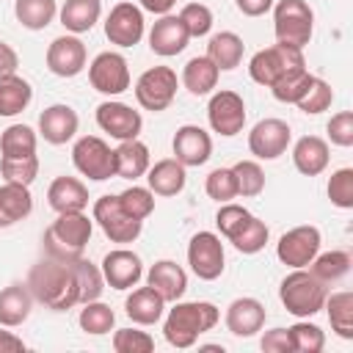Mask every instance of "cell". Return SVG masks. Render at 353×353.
I'll return each instance as SVG.
<instances>
[{
  "label": "cell",
  "mask_w": 353,
  "mask_h": 353,
  "mask_svg": "<svg viewBox=\"0 0 353 353\" xmlns=\"http://www.w3.org/2000/svg\"><path fill=\"white\" fill-rule=\"evenodd\" d=\"M185 179H188L185 176V165L176 157L157 160L146 171V182H149V190L154 196H176V193H182Z\"/></svg>",
  "instance_id": "cell-26"
},
{
  "label": "cell",
  "mask_w": 353,
  "mask_h": 353,
  "mask_svg": "<svg viewBox=\"0 0 353 353\" xmlns=\"http://www.w3.org/2000/svg\"><path fill=\"white\" fill-rule=\"evenodd\" d=\"M163 309H165V301L146 284V287H138L132 290V295L124 301V312L132 323L138 325H152L163 317Z\"/></svg>",
  "instance_id": "cell-30"
},
{
  "label": "cell",
  "mask_w": 353,
  "mask_h": 353,
  "mask_svg": "<svg viewBox=\"0 0 353 353\" xmlns=\"http://www.w3.org/2000/svg\"><path fill=\"white\" fill-rule=\"evenodd\" d=\"M28 287L36 301H41L47 309H55V312H66L74 303H80V290H77L72 262H61L52 256L41 259L39 265L30 268Z\"/></svg>",
  "instance_id": "cell-1"
},
{
  "label": "cell",
  "mask_w": 353,
  "mask_h": 353,
  "mask_svg": "<svg viewBox=\"0 0 353 353\" xmlns=\"http://www.w3.org/2000/svg\"><path fill=\"white\" fill-rule=\"evenodd\" d=\"M30 99H33V88L25 77H19L17 72L0 77V116L22 113L30 105Z\"/></svg>",
  "instance_id": "cell-33"
},
{
  "label": "cell",
  "mask_w": 353,
  "mask_h": 353,
  "mask_svg": "<svg viewBox=\"0 0 353 353\" xmlns=\"http://www.w3.org/2000/svg\"><path fill=\"white\" fill-rule=\"evenodd\" d=\"M320 229L317 226H295L281 234L276 243V256L290 268H309V262L320 254Z\"/></svg>",
  "instance_id": "cell-10"
},
{
  "label": "cell",
  "mask_w": 353,
  "mask_h": 353,
  "mask_svg": "<svg viewBox=\"0 0 353 353\" xmlns=\"http://www.w3.org/2000/svg\"><path fill=\"white\" fill-rule=\"evenodd\" d=\"M116 199H119L121 210H124L127 215L138 218V221L149 218V215H152V210H154V193H152L149 188H138V185H132V188L121 190Z\"/></svg>",
  "instance_id": "cell-44"
},
{
  "label": "cell",
  "mask_w": 353,
  "mask_h": 353,
  "mask_svg": "<svg viewBox=\"0 0 353 353\" xmlns=\"http://www.w3.org/2000/svg\"><path fill=\"white\" fill-rule=\"evenodd\" d=\"M105 36L116 47H135L143 36V11L132 3H116L105 19Z\"/></svg>",
  "instance_id": "cell-14"
},
{
  "label": "cell",
  "mask_w": 353,
  "mask_h": 353,
  "mask_svg": "<svg viewBox=\"0 0 353 353\" xmlns=\"http://www.w3.org/2000/svg\"><path fill=\"white\" fill-rule=\"evenodd\" d=\"M77 124H80V119H77L74 108H69V105H50L39 116V132H41V138L47 143H55V146L72 141L74 132H77Z\"/></svg>",
  "instance_id": "cell-21"
},
{
  "label": "cell",
  "mask_w": 353,
  "mask_h": 353,
  "mask_svg": "<svg viewBox=\"0 0 353 353\" xmlns=\"http://www.w3.org/2000/svg\"><path fill=\"white\" fill-rule=\"evenodd\" d=\"M47 201L55 212H80L88 207V190L74 176H55L47 190Z\"/></svg>",
  "instance_id": "cell-24"
},
{
  "label": "cell",
  "mask_w": 353,
  "mask_h": 353,
  "mask_svg": "<svg viewBox=\"0 0 353 353\" xmlns=\"http://www.w3.org/2000/svg\"><path fill=\"white\" fill-rule=\"evenodd\" d=\"M0 152H3V157H28V154H36V132L28 124H11L0 135Z\"/></svg>",
  "instance_id": "cell-39"
},
{
  "label": "cell",
  "mask_w": 353,
  "mask_h": 353,
  "mask_svg": "<svg viewBox=\"0 0 353 353\" xmlns=\"http://www.w3.org/2000/svg\"><path fill=\"white\" fill-rule=\"evenodd\" d=\"M176 6V0H141V8H146V11H152V14H168L171 8Z\"/></svg>",
  "instance_id": "cell-58"
},
{
  "label": "cell",
  "mask_w": 353,
  "mask_h": 353,
  "mask_svg": "<svg viewBox=\"0 0 353 353\" xmlns=\"http://www.w3.org/2000/svg\"><path fill=\"white\" fill-rule=\"evenodd\" d=\"M290 138H292V132H290L287 121H281V119H262L248 132V149L259 160H276V157H281L287 152Z\"/></svg>",
  "instance_id": "cell-15"
},
{
  "label": "cell",
  "mask_w": 353,
  "mask_h": 353,
  "mask_svg": "<svg viewBox=\"0 0 353 353\" xmlns=\"http://www.w3.org/2000/svg\"><path fill=\"white\" fill-rule=\"evenodd\" d=\"M113 350L116 353H149L154 350V339L138 328H119L113 334Z\"/></svg>",
  "instance_id": "cell-50"
},
{
  "label": "cell",
  "mask_w": 353,
  "mask_h": 353,
  "mask_svg": "<svg viewBox=\"0 0 353 353\" xmlns=\"http://www.w3.org/2000/svg\"><path fill=\"white\" fill-rule=\"evenodd\" d=\"M33 309V292L28 284H8L0 290V325L17 328L28 320Z\"/></svg>",
  "instance_id": "cell-27"
},
{
  "label": "cell",
  "mask_w": 353,
  "mask_h": 353,
  "mask_svg": "<svg viewBox=\"0 0 353 353\" xmlns=\"http://www.w3.org/2000/svg\"><path fill=\"white\" fill-rule=\"evenodd\" d=\"M331 102H334V91H331V85L325 83V80H320V77H314L312 80V85L306 88V94L295 102L303 113H309V116H317V113H323V110H328L331 108Z\"/></svg>",
  "instance_id": "cell-47"
},
{
  "label": "cell",
  "mask_w": 353,
  "mask_h": 353,
  "mask_svg": "<svg viewBox=\"0 0 353 353\" xmlns=\"http://www.w3.org/2000/svg\"><path fill=\"white\" fill-rule=\"evenodd\" d=\"M88 80L99 94L116 97L130 88V66L121 52H99L88 66Z\"/></svg>",
  "instance_id": "cell-11"
},
{
  "label": "cell",
  "mask_w": 353,
  "mask_h": 353,
  "mask_svg": "<svg viewBox=\"0 0 353 353\" xmlns=\"http://www.w3.org/2000/svg\"><path fill=\"white\" fill-rule=\"evenodd\" d=\"M328 199L339 210L353 207V168H339L328 179Z\"/></svg>",
  "instance_id": "cell-49"
},
{
  "label": "cell",
  "mask_w": 353,
  "mask_h": 353,
  "mask_svg": "<svg viewBox=\"0 0 353 353\" xmlns=\"http://www.w3.org/2000/svg\"><path fill=\"white\" fill-rule=\"evenodd\" d=\"M99 14H102L99 0H66L61 8V25L72 33H85L97 25Z\"/></svg>",
  "instance_id": "cell-34"
},
{
  "label": "cell",
  "mask_w": 353,
  "mask_h": 353,
  "mask_svg": "<svg viewBox=\"0 0 353 353\" xmlns=\"http://www.w3.org/2000/svg\"><path fill=\"white\" fill-rule=\"evenodd\" d=\"M221 312L207 303V301H185V303H176L165 323H163V334H165V342L174 345V347H190L196 345V339L215 328Z\"/></svg>",
  "instance_id": "cell-3"
},
{
  "label": "cell",
  "mask_w": 353,
  "mask_h": 353,
  "mask_svg": "<svg viewBox=\"0 0 353 353\" xmlns=\"http://www.w3.org/2000/svg\"><path fill=\"white\" fill-rule=\"evenodd\" d=\"M248 218H251V212H248L245 207L232 204V201H223V204H221V210H218V215H215V223H218L221 234L232 240V237L245 226V221H248Z\"/></svg>",
  "instance_id": "cell-52"
},
{
  "label": "cell",
  "mask_w": 353,
  "mask_h": 353,
  "mask_svg": "<svg viewBox=\"0 0 353 353\" xmlns=\"http://www.w3.org/2000/svg\"><path fill=\"white\" fill-rule=\"evenodd\" d=\"M97 124L110 138L130 141V138H138V132L143 127V119H141L138 110H132L124 102H102L97 108Z\"/></svg>",
  "instance_id": "cell-16"
},
{
  "label": "cell",
  "mask_w": 353,
  "mask_h": 353,
  "mask_svg": "<svg viewBox=\"0 0 353 353\" xmlns=\"http://www.w3.org/2000/svg\"><path fill=\"white\" fill-rule=\"evenodd\" d=\"M0 174L6 176V182H17V185H30L39 174V157L28 154V157H0Z\"/></svg>",
  "instance_id": "cell-43"
},
{
  "label": "cell",
  "mask_w": 353,
  "mask_h": 353,
  "mask_svg": "<svg viewBox=\"0 0 353 353\" xmlns=\"http://www.w3.org/2000/svg\"><path fill=\"white\" fill-rule=\"evenodd\" d=\"M262 350L265 353H292V342H290V331L287 328H270L262 336Z\"/></svg>",
  "instance_id": "cell-54"
},
{
  "label": "cell",
  "mask_w": 353,
  "mask_h": 353,
  "mask_svg": "<svg viewBox=\"0 0 353 353\" xmlns=\"http://www.w3.org/2000/svg\"><path fill=\"white\" fill-rule=\"evenodd\" d=\"M218 74H221V69H218L207 55H196V58H190V61L185 63V69H182V83H185V88H188L190 94L201 97V94H210V91L218 85Z\"/></svg>",
  "instance_id": "cell-32"
},
{
  "label": "cell",
  "mask_w": 353,
  "mask_h": 353,
  "mask_svg": "<svg viewBox=\"0 0 353 353\" xmlns=\"http://www.w3.org/2000/svg\"><path fill=\"white\" fill-rule=\"evenodd\" d=\"M312 28H314V14H312L309 3H303V0H279L276 3L273 30H276L279 44L303 50L312 39Z\"/></svg>",
  "instance_id": "cell-6"
},
{
  "label": "cell",
  "mask_w": 353,
  "mask_h": 353,
  "mask_svg": "<svg viewBox=\"0 0 353 353\" xmlns=\"http://www.w3.org/2000/svg\"><path fill=\"white\" fill-rule=\"evenodd\" d=\"M325 284L312 273V270H303V268H295L279 287V298L284 303V309L295 317H312L323 309L325 303Z\"/></svg>",
  "instance_id": "cell-4"
},
{
  "label": "cell",
  "mask_w": 353,
  "mask_h": 353,
  "mask_svg": "<svg viewBox=\"0 0 353 353\" xmlns=\"http://www.w3.org/2000/svg\"><path fill=\"white\" fill-rule=\"evenodd\" d=\"M94 232V218H88L83 210L80 212H58V218L47 226L44 232V251L52 259L72 262L80 259L85 251V243L91 240Z\"/></svg>",
  "instance_id": "cell-2"
},
{
  "label": "cell",
  "mask_w": 353,
  "mask_h": 353,
  "mask_svg": "<svg viewBox=\"0 0 353 353\" xmlns=\"http://www.w3.org/2000/svg\"><path fill=\"white\" fill-rule=\"evenodd\" d=\"M232 243H234V248L243 251V254H256V251H262L265 243H268V226H265V221H259V218L251 215V218L245 221V226L232 237Z\"/></svg>",
  "instance_id": "cell-46"
},
{
  "label": "cell",
  "mask_w": 353,
  "mask_h": 353,
  "mask_svg": "<svg viewBox=\"0 0 353 353\" xmlns=\"http://www.w3.org/2000/svg\"><path fill=\"white\" fill-rule=\"evenodd\" d=\"M17 66H19V55H17V50H14L11 44L0 41V77L14 74V72H17Z\"/></svg>",
  "instance_id": "cell-55"
},
{
  "label": "cell",
  "mask_w": 353,
  "mask_h": 353,
  "mask_svg": "<svg viewBox=\"0 0 353 353\" xmlns=\"http://www.w3.org/2000/svg\"><path fill=\"white\" fill-rule=\"evenodd\" d=\"M146 284H149L165 303H168V301H179V298L185 295V290H188V273H185L176 262L160 259V262H154V265L149 268Z\"/></svg>",
  "instance_id": "cell-22"
},
{
  "label": "cell",
  "mask_w": 353,
  "mask_h": 353,
  "mask_svg": "<svg viewBox=\"0 0 353 353\" xmlns=\"http://www.w3.org/2000/svg\"><path fill=\"white\" fill-rule=\"evenodd\" d=\"M179 19H182V25L188 28L190 39H193V36H207L210 28H212V11H210L204 3H188V6L179 11Z\"/></svg>",
  "instance_id": "cell-51"
},
{
  "label": "cell",
  "mask_w": 353,
  "mask_h": 353,
  "mask_svg": "<svg viewBox=\"0 0 353 353\" xmlns=\"http://www.w3.org/2000/svg\"><path fill=\"white\" fill-rule=\"evenodd\" d=\"M265 306L256 298H234L226 309V328L234 336H254L265 325Z\"/></svg>",
  "instance_id": "cell-23"
},
{
  "label": "cell",
  "mask_w": 353,
  "mask_h": 353,
  "mask_svg": "<svg viewBox=\"0 0 353 353\" xmlns=\"http://www.w3.org/2000/svg\"><path fill=\"white\" fill-rule=\"evenodd\" d=\"M234 179H237V196H259L265 190V171L256 160H240L232 165Z\"/></svg>",
  "instance_id": "cell-41"
},
{
  "label": "cell",
  "mask_w": 353,
  "mask_h": 353,
  "mask_svg": "<svg viewBox=\"0 0 353 353\" xmlns=\"http://www.w3.org/2000/svg\"><path fill=\"white\" fill-rule=\"evenodd\" d=\"M72 268H74V279H77V290H80V303H88V301H99L102 290H105V276L102 270L88 262V259H72Z\"/></svg>",
  "instance_id": "cell-38"
},
{
  "label": "cell",
  "mask_w": 353,
  "mask_h": 353,
  "mask_svg": "<svg viewBox=\"0 0 353 353\" xmlns=\"http://www.w3.org/2000/svg\"><path fill=\"white\" fill-rule=\"evenodd\" d=\"M188 265L204 281L218 279L223 273V243H221V237L212 234V232L193 234V240L188 245Z\"/></svg>",
  "instance_id": "cell-12"
},
{
  "label": "cell",
  "mask_w": 353,
  "mask_h": 353,
  "mask_svg": "<svg viewBox=\"0 0 353 353\" xmlns=\"http://www.w3.org/2000/svg\"><path fill=\"white\" fill-rule=\"evenodd\" d=\"M309 265H312L309 270L323 284H331V281H339L350 273V254L347 251H325V254H317Z\"/></svg>",
  "instance_id": "cell-37"
},
{
  "label": "cell",
  "mask_w": 353,
  "mask_h": 353,
  "mask_svg": "<svg viewBox=\"0 0 353 353\" xmlns=\"http://www.w3.org/2000/svg\"><path fill=\"white\" fill-rule=\"evenodd\" d=\"M72 163L83 176H88L94 182H105V179L116 176L113 149L97 135H83L72 146Z\"/></svg>",
  "instance_id": "cell-7"
},
{
  "label": "cell",
  "mask_w": 353,
  "mask_h": 353,
  "mask_svg": "<svg viewBox=\"0 0 353 353\" xmlns=\"http://www.w3.org/2000/svg\"><path fill=\"white\" fill-rule=\"evenodd\" d=\"M212 154V138L196 127V124H182L174 135V157L188 168V165H204Z\"/></svg>",
  "instance_id": "cell-20"
},
{
  "label": "cell",
  "mask_w": 353,
  "mask_h": 353,
  "mask_svg": "<svg viewBox=\"0 0 353 353\" xmlns=\"http://www.w3.org/2000/svg\"><path fill=\"white\" fill-rule=\"evenodd\" d=\"M102 276H105V284H110L113 290H130L141 281L143 276V265H141V256L127 251V248H116V251H108L105 259H102Z\"/></svg>",
  "instance_id": "cell-18"
},
{
  "label": "cell",
  "mask_w": 353,
  "mask_h": 353,
  "mask_svg": "<svg viewBox=\"0 0 353 353\" xmlns=\"http://www.w3.org/2000/svg\"><path fill=\"white\" fill-rule=\"evenodd\" d=\"M328 138L336 146H353V113L350 110H339L336 116H331L328 121Z\"/></svg>",
  "instance_id": "cell-53"
},
{
  "label": "cell",
  "mask_w": 353,
  "mask_h": 353,
  "mask_svg": "<svg viewBox=\"0 0 353 353\" xmlns=\"http://www.w3.org/2000/svg\"><path fill=\"white\" fill-rule=\"evenodd\" d=\"M113 163H116V176L121 179H138L149 171V149L138 138L121 141L113 149Z\"/></svg>",
  "instance_id": "cell-28"
},
{
  "label": "cell",
  "mask_w": 353,
  "mask_h": 353,
  "mask_svg": "<svg viewBox=\"0 0 353 353\" xmlns=\"http://www.w3.org/2000/svg\"><path fill=\"white\" fill-rule=\"evenodd\" d=\"M85 309L80 312V328L85 334H94V336H102L113 328L116 323V312L108 306V303H99V301H88L83 303Z\"/></svg>",
  "instance_id": "cell-40"
},
{
  "label": "cell",
  "mask_w": 353,
  "mask_h": 353,
  "mask_svg": "<svg viewBox=\"0 0 353 353\" xmlns=\"http://www.w3.org/2000/svg\"><path fill=\"white\" fill-rule=\"evenodd\" d=\"M298 69H306V61H303V50L298 47H290V44H273L268 50H259L251 63H248V74L254 83L259 85H273L279 83L281 77L298 72Z\"/></svg>",
  "instance_id": "cell-5"
},
{
  "label": "cell",
  "mask_w": 353,
  "mask_h": 353,
  "mask_svg": "<svg viewBox=\"0 0 353 353\" xmlns=\"http://www.w3.org/2000/svg\"><path fill=\"white\" fill-rule=\"evenodd\" d=\"M14 14H17L22 28L41 30L55 19L58 6H55V0H17L14 3Z\"/></svg>",
  "instance_id": "cell-36"
},
{
  "label": "cell",
  "mask_w": 353,
  "mask_h": 353,
  "mask_svg": "<svg viewBox=\"0 0 353 353\" xmlns=\"http://www.w3.org/2000/svg\"><path fill=\"white\" fill-rule=\"evenodd\" d=\"M85 44L77 36H58L47 47V69L58 77H74L85 69Z\"/></svg>",
  "instance_id": "cell-17"
},
{
  "label": "cell",
  "mask_w": 353,
  "mask_h": 353,
  "mask_svg": "<svg viewBox=\"0 0 353 353\" xmlns=\"http://www.w3.org/2000/svg\"><path fill=\"white\" fill-rule=\"evenodd\" d=\"M94 221L102 226L105 237L113 243H132L143 229V221L127 215L116 196H99L94 201Z\"/></svg>",
  "instance_id": "cell-9"
},
{
  "label": "cell",
  "mask_w": 353,
  "mask_h": 353,
  "mask_svg": "<svg viewBox=\"0 0 353 353\" xmlns=\"http://www.w3.org/2000/svg\"><path fill=\"white\" fill-rule=\"evenodd\" d=\"M312 80H314V74H309L306 69H298V72L281 77L279 83H273L270 91H273V97H276L279 102H292V105H295V102L306 94V88L312 85Z\"/></svg>",
  "instance_id": "cell-45"
},
{
  "label": "cell",
  "mask_w": 353,
  "mask_h": 353,
  "mask_svg": "<svg viewBox=\"0 0 353 353\" xmlns=\"http://www.w3.org/2000/svg\"><path fill=\"white\" fill-rule=\"evenodd\" d=\"M30 210H33V196L28 185H17V182L0 185V229L28 218Z\"/></svg>",
  "instance_id": "cell-29"
},
{
  "label": "cell",
  "mask_w": 353,
  "mask_h": 353,
  "mask_svg": "<svg viewBox=\"0 0 353 353\" xmlns=\"http://www.w3.org/2000/svg\"><path fill=\"white\" fill-rule=\"evenodd\" d=\"M188 41H190V33L182 25V19L174 14H163L149 30V47H152V52H157L163 58L182 52L188 47Z\"/></svg>",
  "instance_id": "cell-19"
},
{
  "label": "cell",
  "mask_w": 353,
  "mask_h": 353,
  "mask_svg": "<svg viewBox=\"0 0 353 353\" xmlns=\"http://www.w3.org/2000/svg\"><path fill=\"white\" fill-rule=\"evenodd\" d=\"M176 97V72L171 66H152L135 83V99L143 110H165Z\"/></svg>",
  "instance_id": "cell-8"
},
{
  "label": "cell",
  "mask_w": 353,
  "mask_h": 353,
  "mask_svg": "<svg viewBox=\"0 0 353 353\" xmlns=\"http://www.w3.org/2000/svg\"><path fill=\"white\" fill-rule=\"evenodd\" d=\"M328 160H331L328 143H325L323 138H317V135H303V138L295 141V146H292V163H295V168H298L301 174H306V176L323 174V171L328 168Z\"/></svg>",
  "instance_id": "cell-25"
},
{
  "label": "cell",
  "mask_w": 353,
  "mask_h": 353,
  "mask_svg": "<svg viewBox=\"0 0 353 353\" xmlns=\"http://www.w3.org/2000/svg\"><path fill=\"white\" fill-rule=\"evenodd\" d=\"M207 119H210V127L218 132V135H237L243 132V124H245V102L237 91H218L212 94L210 105H207Z\"/></svg>",
  "instance_id": "cell-13"
},
{
  "label": "cell",
  "mask_w": 353,
  "mask_h": 353,
  "mask_svg": "<svg viewBox=\"0 0 353 353\" xmlns=\"http://www.w3.org/2000/svg\"><path fill=\"white\" fill-rule=\"evenodd\" d=\"M328 309V320H331V331H336V336L342 339H353V292L342 290V292H331L325 295Z\"/></svg>",
  "instance_id": "cell-35"
},
{
  "label": "cell",
  "mask_w": 353,
  "mask_h": 353,
  "mask_svg": "<svg viewBox=\"0 0 353 353\" xmlns=\"http://www.w3.org/2000/svg\"><path fill=\"white\" fill-rule=\"evenodd\" d=\"M25 350V342L11 334V331H0V353H22Z\"/></svg>",
  "instance_id": "cell-57"
},
{
  "label": "cell",
  "mask_w": 353,
  "mask_h": 353,
  "mask_svg": "<svg viewBox=\"0 0 353 353\" xmlns=\"http://www.w3.org/2000/svg\"><path fill=\"white\" fill-rule=\"evenodd\" d=\"M234 3H237L240 14H245V17H262L273 8V0H234Z\"/></svg>",
  "instance_id": "cell-56"
},
{
  "label": "cell",
  "mask_w": 353,
  "mask_h": 353,
  "mask_svg": "<svg viewBox=\"0 0 353 353\" xmlns=\"http://www.w3.org/2000/svg\"><path fill=\"white\" fill-rule=\"evenodd\" d=\"M207 58H210L218 69H223V72L237 69L240 61H243V39H240L237 33H232V30L215 33V36L210 39V44H207Z\"/></svg>",
  "instance_id": "cell-31"
},
{
  "label": "cell",
  "mask_w": 353,
  "mask_h": 353,
  "mask_svg": "<svg viewBox=\"0 0 353 353\" xmlns=\"http://www.w3.org/2000/svg\"><path fill=\"white\" fill-rule=\"evenodd\" d=\"M290 331V342H292V350L298 353H320L325 347V334L320 325L314 323H295L287 328Z\"/></svg>",
  "instance_id": "cell-42"
},
{
  "label": "cell",
  "mask_w": 353,
  "mask_h": 353,
  "mask_svg": "<svg viewBox=\"0 0 353 353\" xmlns=\"http://www.w3.org/2000/svg\"><path fill=\"white\" fill-rule=\"evenodd\" d=\"M204 190H207V196L210 199H215V201H232L234 196H237V179H234V171L232 168H215V171H210V176H207V182H204Z\"/></svg>",
  "instance_id": "cell-48"
}]
</instances>
